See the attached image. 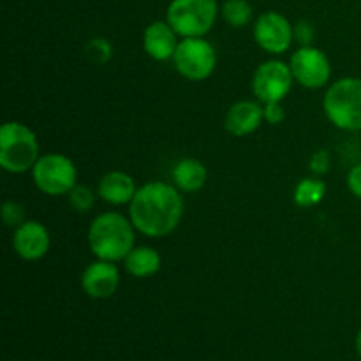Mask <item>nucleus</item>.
Segmentation results:
<instances>
[{"label": "nucleus", "instance_id": "1", "mask_svg": "<svg viewBox=\"0 0 361 361\" xmlns=\"http://www.w3.org/2000/svg\"><path fill=\"white\" fill-rule=\"evenodd\" d=\"M182 215V194L164 182L145 183L129 203L130 222L136 231L150 238L171 235L178 228Z\"/></svg>", "mask_w": 361, "mask_h": 361}, {"label": "nucleus", "instance_id": "2", "mask_svg": "<svg viewBox=\"0 0 361 361\" xmlns=\"http://www.w3.org/2000/svg\"><path fill=\"white\" fill-rule=\"evenodd\" d=\"M134 226L122 214L106 212L92 221L88 229V245L92 254L102 261H123L134 249Z\"/></svg>", "mask_w": 361, "mask_h": 361}, {"label": "nucleus", "instance_id": "3", "mask_svg": "<svg viewBox=\"0 0 361 361\" xmlns=\"http://www.w3.org/2000/svg\"><path fill=\"white\" fill-rule=\"evenodd\" d=\"M39 161V143L34 130L21 122H6L0 129V166L20 175L34 169Z\"/></svg>", "mask_w": 361, "mask_h": 361}, {"label": "nucleus", "instance_id": "4", "mask_svg": "<svg viewBox=\"0 0 361 361\" xmlns=\"http://www.w3.org/2000/svg\"><path fill=\"white\" fill-rule=\"evenodd\" d=\"M323 108L328 120L342 130H361V80L341 78L326 90Z\"/></svg>", "mask_w": 361, "mask_h": 361}, {"label": "nucleus", "instance_id": "5", "mask_svg": "<svg viewBox=\"0 0 361 361\" xmlns=\"http://www.w3.org/2000/svg\"><path fill=\"white\" fill-rule=\"evenodd\" d=\"M217 0H171L166 21L182 37H203L217 18Z\"/></svg>", "mask_w": 361, "mask_h": 361}, {"label": "nucleus", "instance_id": "6", "mask_svg": "<svg viewBox=\"0 0 361 361\" xmlns=\"http://www.w3.org/2000/svg\"><path fill=\"white\" fill-rule=\"evenodd\" d=\"M32 176L42 194L63 196L76 187L78 171L74 162L62 154H46L39 157Z\"/></svg>", "mask_w": 361, "mask_h": 361}, {"label": "nucleus", "instance_id": "7", "mask_svg": "<svg viewBox=\"0 0 361 361\" xmlns=\"http://www.w3.org/2000/svg\"><path fill=\"white\" fill-rule=\"evenodd\" d=\"M176 71L190 81H203L212 76L217 63L214 46L203 37H183L173 55Z\"/></svg>", "mask_w": 361, "mask_h": 361}, {"label": "nucleus", "instance_id": "8", "mask_svg": "<svg viewBox=\"0 0 361 361\" xmlns=\"http://www.w3.org/2000/svg\"><path fill=\"white\" fill-rule=\"evenodd\" d=\"M291 67L282 60H267L252 76V92L261 102H282L293 87Z\"/></svg>", "mask_w": 361, "mask_h": 361}, {"label": "nucleus", "instance_id": "9", "mask_svg": "<svg viewBox=\"0 0 361 361\" xmlns=\"http://www.w3.org/2000/svg\"><path fill=\"white\" fill-rule=\"evenodd\" d=\"M293 78L305 88H321L330 81L331 66L328 56L314 46H302L289 60Z\"/></svg>", "mask_w": 361, "mask_h": 361}, {"label": "nucleus", "instance_id": "10", "mask_svg": "<svg viewBox=\"0 0 361 361\" xmlns=\"http://www.w3.org/2000/svg\"><path fill=\"white\" fill-rule=\"evenodd\" d=\"M254 39L264 51L281 55L288 51L295 39V27L286 16L275 11L263 13L254 23Z\"/></svg>", "mask_w": 361, "mask_h": 361}, {"label": "nucleus", "instance_id": "11", "mask_svg": "<svg viewBox=\"0 0 361 361\" xmlns=\"http://www.w3.org/2000/svg\"><path fill=\"white\" fill-rule=\"evenodd\" d=\"M120 271L111 261L97 259L88 264L81 275V289L87 296L95 300H106L118 289Z\"/></svg>", "mask_w": 361, "mask_h": 361}, {"label": "nucleus", "instance_id": "12", "mask_svg": "<svg viewBox=\"0 0 361 361\" xmlns=\"http://www.w3.org/2000/svg\"><path fill=\"white\" fill-rule=\"evenodd\" d=\"M49 233L41 222L27 221L16 228L13 247L18 256L25 261H37L44 257L49 250Z\"/></svg>", "mask_w": 361, "mask_h": 361}, {"label": "nucleus", "instance_id": "13", "mask_svg": "<svg viewBox=\"0 0 361 361\" xmlns=\"http://www.w3.org/2000/svg\"><path fill=\"white\" fill-rule=\"evenodd\" d=\"M264 120V108L259 102L240 101L228 109L224 127L229 134L236 137L249 136L256 133Z\"/></svg>", "mask_w": 361, "mask_h": 361}, {"label": "nucleus", "instance_id": "14", "mask_svg": "<svg viewBox=\"0 0 361 361\" xmlns=\"http://www.w3.org/2000/svg\"><path fill=\"white\" fill-rule=\"evenodd\" d=\"M176 32L168 21H154L147 27L143 35V48L150 59L157 60V62H164V60L173 59L176 51Z\"/></svg>", "mask_w": 361, "mask_h": 361}, {"label": "nucleus", "instance_id": "15", "mask_svg": "<svg viewBox=\"0 0 361 361\" xmlns=\"http://www.w3.org/2000/svg\"><path fill=\"white\" fill-rule=\"evenodd\" d=\"M136 183L133 176L123 171H109L99 180V197L111 204H127L136 196Z\"/></svg>", "mask_w": 361, "mask_h": 361}, {"label": "nucleus", "instance_id": "16", "mask_svg": "<svg viewBox=\"0 0 361 361\" xmlns=\"http://www.w3.org/2000/svg\"><path fill=\"white\" fill-rule=\"evenodd\" d=\"M126 270L136 279H148L161 270L162 257L152 247H134L123 259Z\"/></svg>", "mask_w": 361, "mask_h": 361}, {"label": "nucleus", "instance_id": "17", "mask_svg": "<svg viewBox=\"0 0 361 361\" xmlns=\"http://www.w3.org/2000/svg\"><path fill=\"white\" fill-rule=\"evenodd\" d=\"M207 178V168L203 166V162L196 161V159H183L173 169L175 185L183 192H196V190L203 189Z\"/></svg>", "mask_w": 361, "mask_h": 361}, {"label": "nucleus", "instance_id": "18", "mask_svg": "<svg viewBox=\"0 0 361 361\" xmlns=\"http://www.w3.org/2000/svg\"><path fill=\"white\" fill-rule=\"evenodd\" d=\"M326 185L319 178H303L295 189V203L302 208L316 207L323 201Z\"/></svg>", "mask_w": 361, "mask_h": 361}, {"label": "nucleus", "instance_id": "19", "mask_svg": "<svg viewBox=\"0 0 361 361\" xmlns=\"http://www.w3.org/2000/svg\"><path fill=\"white\" fill-rule=\"evenodd\" d=\"M222 16L231 27H245L252 21L254 11L247 0H226L222 4Z\"/></svg>", "mask_w": 361, "mask_h": 361}, {"label": "nucleus", "instance_id": "20", "mask_svg": "<svg viewBox=\"0 0 361 361\" xmlns=\"http://www.w3.org/2000/svg\"><path fill=\"white\" fill-rule=\"evenodd\" d=\"M69 204L80 214H88L95 204V194L90 187L76 185L69 192Z\"/></svg>", "mask_w": 361, "mask_h": 361}, {"label": "nucleus", "instance_id": "21", "mask_svg": "<svg viewBox=\"0 0 361 361\" xmlns=\"http://www.w3.org/2000/svg\"><path fill=\"white\" fill-rule=\"evenodd\" d=\"M85 53L95 63H106L113 55V48L104 37H94L85 46Z\"/></svg>", "mask_w": 361, "mask_h": 361}, {"label": "nucleus", "instance_id": "22", "mask_svg": "<svg viewBox=\"0 0 361 361\" xmlns=\"http://www.w3.org/2000/svg\"><path fill=\"white\" fill-rule=\"evenodd\" d=\"M2 221L7 228H20L23 222H27V212H25V207L18 201H6L2 204Z\"/></svg>", "mask_w": 361, "mask_h": 361}, {"label": "nucleus", "instance_id": "23", "mask_svg": "<svg viewBox=\"0 0 361 361\" xmlns=\"http://www.w3.org/2000/svg\"><path fill=\"white\" fill-rule=\"evenodd\" d=\"M330 164L331 159L326 150H317L316 154L310 157V169H312L314 175H324V173L330 169Z\"/></svg>", "mask_w": 361, "mask_h": 361}, {"label": "nucleus", "instance_id": "24", "mask_svg": "<svg viewBox=\"0 0 361 361\" xmlns=\"http://www.w3.org/2000/svg\"><path fill=\"white\" fill-rule=\"evenodd\" d=\"M284 118L286 113L281 102H268V104H264V120H267L268 123L277 126V123H281Z\"/></svg>", "mask_w": 361, "mask_h": 361}, {"label": "nucleus", "instance_id": "25", "mask_svg": "<svg viewBox=\"0 0 361 361\" xmlns=\"http://www.w3.org/2000/svg\"><path fill=\"white\" fill-rule=\"evenodd\" d=\"M295 37L302 46H312L314 41V28L309 21H300L295 27Z\"/></svg>", "mask_w": 361, "mask_h": 361}, {"label": "nucleus", "instance_id": "26", "mask_svg": "<svg viewBox=\"0 0 361 361\" xmlns=\"http://www.w3.org/2000/svg\"><path fill=\"white\" fill-rule=\"evenodd\" d=\"M348 187L358 200H361V162L353 166V169L348 175Z\"/></svg>", "mask_w": 361, "mask_h": 361}, {"label": "nucleus", "instance_id": "27", "mask_svg": "<svg viewBox=\"0 0 361 361\" xmlns=\"http://www.w3.org/2000/svg\"><path fill=\"white\" fill-rule=\"evenodd\" d=\"M356 353H358L360 355V358H361V328H360V331H358V335H356Z\"/></svg>", "mask_w": 361, "mask_h": 361}]
</instances>
